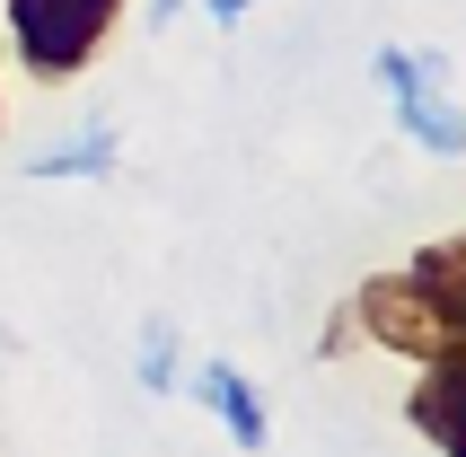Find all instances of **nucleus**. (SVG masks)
I'll return each mask as SVG.
<instances>
[{
	"label": "nucleus",
	"instance_id": "1",
	"mask_svg": "<svg viewBox=\"0 0 466 457\" xmlns=\"http://www.w3.org/2000/svg\"><path fill=\"white\" fill-rule=\"evenodd\" d=\"M352 334H370L379 352L405 361H449L466 352V247L441 238L396 273H370L352 290Z\"/></svg>",
	"mask_w": 466,
	"mask_h": 457
},
{
	"label": "nucleus",
	"instance_id": "6",
	"mask_svg": "<svg viewBox=\"0 0 466 457\" xmlns=\"http://www.w3.org/2000/svg\"><path fill=\"white\" fill-rule=\"evenodd\" d=\"M458 387H466V352H449V361H422V387L405 396V413L441 457H458Z\"/></svg>",
	"mask_w": 466,
	"mask_h": 457
},
{
	"label": "nucleus",
	"instance_id": "5",
	"mask_svg": "<svg viewBox=\"0 0 466 457\" xmlns=\"http://www.w3.org/2000/svg\"><path fill=\"white\" fill-rule=\"evenodd\" d=\"M115 158H124L115 124H106V115H88V124H79V141L26 158V177H35V185H106V177H115Z\"/></svg>",
	"mask_w": 466,
	"mask_h": 457
},
{
	"label": "nucleus",
	"instance_id": "3",
	"mask_svg": "<svg viewBox=\"0 0 466 457\" xmlns=\"http://www.w3.org/2000/svg\"><path fill=\"white\" fill-rule=\"evenodd\" d=\"M379 88L396 97L405 141H422L431 158H458V115H449V97H441V62H431V53L379 45Z\"/></svg>",
	"mask_w": 466,
	"mask_h": 457
},
{
	"label": "nucleus",
	"instance_id": "2",
	"mask_svg": "<svg viewBox=\"0 0 466 457\" xmlns=\"http://www.w3.org/2000/svg\"><path fill=\"white\" fill-rule=\"evenodd\" d=\"M115 18H124V0H9V36H18V62L35 79L88 71Z\"/></svg>",
	"mask_w": 466,
	"mask_h": 457
},
{
	"label": "nucleus",
	"instance_id": "8",
	"mask_svg": "<svg viewBox=\"0 0 466 457\" xmlns=\"http://www.w3.org/2000/svg\"><path fill=\"white\" fill-rule=\"evenodd\" d=\"M203 9H211V26H238L247 9H256V0H203Z\"/></svg>",
	"mask_w": 466,
	"mask_h": 457
},
{
	"label": "nucleus",
	"instance_id": "4",
	"mask_svg": "<svg viewBox=\"0 0 466 457\" xmlns=\"http://www.w3.org/2000/svg\"><path fill=\"white\" fill-rule=\"evenodd\" d=\"M185 396L220 422V432L238 440V449L256 457L264 440H273V422H264V396H256V379L238 370V361H194V379H185Z\"/></svg>",
	"mask_w": 466,
	"mask_h": 457
},
{
	"label": "nucleus",
	"instance_id": "7",
	"mask_svg": "<svg viewBox=\"0 0 466 457\" xmlns=\"http://www.w3.org/2000/svg\"><path fill=\"white\" fill-rule=\"evenodd\" d=\"M132 370H141V387H150V396H167V387H177V326H167V317H150V326H141V361H132Z\"/></svg>",
	"mask_w": 466,
	"mask_h": 457
},
{
	"label": "nucleus",
	"instance_id": "9",
	"mask_svg": "<svg viewBox=\"0 0 466 457\" xmlns=\"http://www.w3.org/2000/svg\"><path fill=\"white\" fill-rule=\"evenodd\" d=\"M177 9H185V0H150V9H141V26H167Z\"/></svg>",
	"mask_w": 466,
	"mask_h": 457
}]
</instances>
